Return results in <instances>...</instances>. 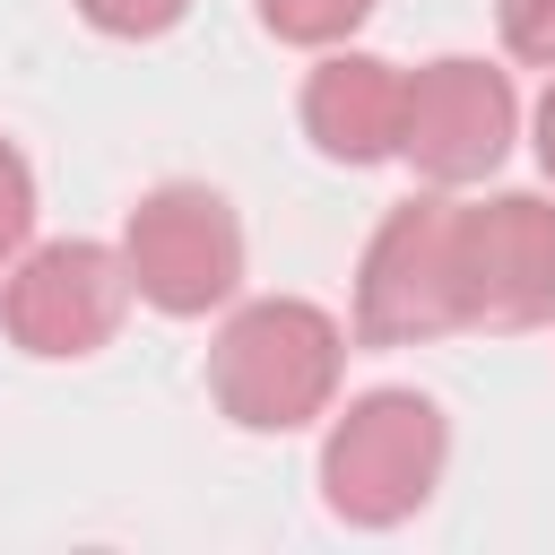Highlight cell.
Wrapping results in <instances>:
<instances>
[{"mask_svg": "<svg viewBox=\"0 0 555 555\" xmlns=\"http://www.w3.org/2000/svg\"><path fill=\"white\" fill-rule=\"evenodd\" d=\"M347 373V330L304 304V295H260L243 304L217 347H208V390L243 434H295L338 399Z\"/></svg>", "mask_w": 555, "mask_h": 555, "instance_id": "cell-1", "label": "cell"}, {"mask_svg": "<svg viewBox=\"0 0 555 555\" xmlns=\"http://www.w3.org/2000/svg\"><path fill=\"white\" fill-rule=\"evenodd\" d=\"M451 460V425L425 390H364L321 442V503L347 529H399L434 503Z\"/></svg>", "mask_w": 555, "mask_h": 555, "instance_id": "cell-2", "label": "cell"}, {"mask_svg": "<svg viewBox=\"0 0 555 555\" xmlns=\"http://www.w3.org/2000/svg\"><path fill=\"white\" fill-rule=\"evenodd\" d=\"M468 330L460 321V208L451 199H399L356 269V338L364 347H416Z\"/></svg>", "mask_w": 555, "mask_h": 555, "instance_id": "cell-3", "label": "cell"}, {"mask_svg": "<svg viewBox=\"0 0 555 555\" xmlns=\"http://www.w3.org/2000/svg\"><path fill=\"white\" fill-rule=\"evenodd\" d=\"M121 260H130L139 304L199 321L243 286V225L208 182H156L121 225Z\"/></svg>", "mask_w": 555, "mask_h": 555, "instance_id": "cell-4", "label": "cell"}, {"mask_svg": "<svg viewBox=\"0 0 555 555\" xmlns=\"http://www.w3.org/2000/svg\"><path fill=\"white\" fill-rule=\"evenodd\" d=\"M130 260L113 243H43L9 269L0 286V330L9 347L43 356V364H69V356H95L121 312H130Z\"/></svg>", "mask_w": 555, "mask_h": 555, "instance_id": "cell-5", "label": "cell"}, {"mask_svg": "<svg viewBox=\"0 0 555 555\" xmlns=\"http://www.w3.org/2000/svg\"><path fill=\"white\" fill-rule=\"evenodd\" d=\"M460 321L468 330L555 321V199L503 191L460 208Z\"/></svg>", "mask_w": 555, "mask_h": 555, "instance_id": "cell-6", "label": "cell"}, {"mask_svg": "<svg viewBox=\"0 0 555 555\" xmlns=\"http://www.w3.org/2000/svg\"><path fill=\"white\" fill-rule=\"evenodd\" d=\"M512 121H520V95L503 69L451 52V61H425L408 78V130H399V156L425 173V182H486L512 147Z\"/></svg>", "mask_w": 555, "mask_h": 555, "instance_id": "cell-7", "label": "cell"}, {"mask_svg": "<svg viewBox=\"0 0 555 555\" xmlns=\"http://www.w3.org/2000/svg\"><path fill=\"white\" fill-rule=\"evenodd\" d=\"M304 130L330 165H382L408 130V78L373 52H338L304 78Z\"/></svg>", "mask_w": 555, "mask_h": 555, "instance_id": "cell-8", "label": "cell"}, {"mask_svg": "<svg viewBox=\"0 0 555 555\" xmlns=\"http://www.w3.org/2000/svg\"><path fill=\"white\" fill-rule=\"evenodd\" d=\"M364 17H373V0H260V26H269L278 43H304V52L347 43Z\"/></svg>", "mask_w": 555, "mask_h": 555, "instance_id": "cell-9", "label": "cell"}, {"mask_svg": "<svg viewBox=\"0 0 555 555\" xmlns=\"http://www.w3.org/2000/svg\"><path fill=\"white\" fill-rule=\"evenodd\" d=\"M26 234H35V173H26V156L0 139V269L26 260Z\"/></svg>", "mask_w": 555, "mask_h": 555, "instance_id": "cell-10", "label": "cell"}, {"mask_svg": "<svg viewBox=\"0 0 555 555\" xmlns=\"http://www.w3.org/2000/svg\"><path fill=\"white\" fill-rule=\"evenodd\" d=\"M182 9H191V0H78V17H87L95 35H121V43H147V35L182 26Z\"/></svg>", "mask_w": 555, "mask_h": 555, "instance_id": "cell-11", "label": "cell"}, {"mask_svg": "<svg viewBox=\"0 0 555 555\" xmlns=\"http://www.w3.org/2000/svg\"><path fill=\"white\" fill-rule=\"evenodd\" d=\"M494 17H503V43L520 61L555 69V0H494Z\"/></svg>", "mask_w": 555, "mask_h": 555, "instance_id": "cell-12", "label": "cell"}, {"mask_svg": "<svg viewBox=\"0 0 555 555\" xmlns=\"http://www.w3.org/2000/svg\"><path fill=\"white\" fill-rule=\"evenodd\" d=\"M538 165H546V173H555V87H546V95H538Z\"/></svg>", "mask_w": 555, "mask_h": 555, "instance_id": "cell-13", "label": "cell"}]
</instances>
